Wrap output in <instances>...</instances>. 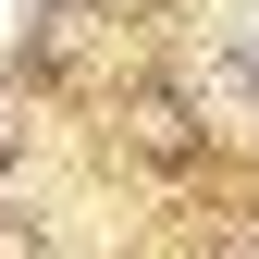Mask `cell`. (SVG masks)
Instances as JSON below:
<instances>
[{
    "label": "cell",
    "instance_id": "cell-1",
    "mask_svg": "<svg viewBox=\"0 0 259 259\" xmlns=\"http://www.w3.org/2000/svg\"><path fill=\"white\" fill-rule=\"evenodd\" d=\"M13 37H25V0H0V50H13Z\"/></svg>",
    "mask_w": 259,
    "mask_h": 259
}]
</instances>
